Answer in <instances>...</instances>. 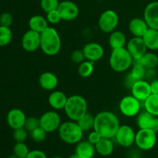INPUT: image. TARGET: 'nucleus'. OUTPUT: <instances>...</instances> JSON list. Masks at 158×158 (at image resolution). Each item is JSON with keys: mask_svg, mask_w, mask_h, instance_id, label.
Masks as SVG:
<instances>
[{"mask_svg": "<svg viewBox=\"0 0 158 158\" xmlns=\"http://www.w3.org/2000/svg\"><path fill=\"white\" fill-rule=\"evenodd\" d=\"M120 126L118 117L110 111H101L95 116L94 130L102 137L114 138Z\"/></svg>", "mask_w": 158, "mask_h": 158, "instance_id": "nucleus-1", "label": "nucleus"}, {"mask_svg": "<svg viewBox=\"0 0 158 158\" xmlns=\"http://www.w3.org/2000/svg\"><path fill=\"white\" fill-rule=\"evenodd\" d=\"M61 46L60 35L54 28L48 26L40 33V49L46 56H53L58 54Z\"/></svg>", "mask_w": 158, "mask_h": 158, "instance_id": "nucleus-2", "label": "nucleus"}, {"mask_svg": "<svg viewBox=\"0 0 158 158\" xmlns=\"http://www.w3.org/2000/svg\"><path fill=\"white\" fill-rule=\"evenodd\" d=\"M87 108L86 99L76 94L68 97L64 111L69 120L77 122L87 113Z\"/></svg>", "mask_w": 158, "mask_h": 158, "instance_id": "nucleus-3", "label": "nucleus"}, {"mask_svg": "<svg viewBox=\"0 0 158 158\" xmlns=\"http://www.w3.org/2000/svg\"><path fill=\"white\" fill-rule=\"evenodd\" d=\"M110 66L117 73H123L128 70L134 63V59L127 48L112 49L110 56Z\"/></svg>", "mask_w": 158, "mask_h": 158, "instance_id": "nucleus-4", "label": "nucleus"}, {"mask_svg": "<svg viewBox=\"0 0 158 158\" xmlns=\"http://www.w3.org/2000/svg\"><path fill=\"white\" fill-rule=\"evenodd\" d=\"M58 133L61 140L68 144H77L81 141L83 135V130L77 122L73 120L62 123L58 129Z\"/></svg>", "mask_w": 158, "mask_h": 158, "instance_id": "nucleus-5", "label": "nucleus"}, {"mask_svg": "<svg viewBox=\"0 0 158 158\" xmlns=\"http://www.w3.org/2000/svg\"><path fill=\"white\" fill-rule=\"evenodd\" d=\"M157 142V133L150 129H139L136 133L135 144L142 151L151 150Z\"/></svg>", "mask_w": 158, "mask_h": 158, "instance_id": "nucleus-6", "label": "nucleus"}, {"mask_svg": "<svg viewBox=\"0 0 158 158\" xmlns=\"http://www.w3.org/2000/svg\"><path fill=\"white\" fill-rule=\"evenodd\" d=\"M119 23V16L112 9L104 11L100 15L98 20V26L100 30L105 33H111L116 30Z\"/></svg>", "mask_w": 158, "mask_h": 158, "instance_id": "nucleus-7", "label": "nucleus"}, {"mask_svg": "<svg viewBox=\"0 0 158 158\" xmlns=\"http://www.w3.org/2000/svg\"><path fill=\"white\" fill-rule=\"evenodd\" d=\"M140 101L133 95L125 96L119 103V110L123 116L127 117H134L140 114Z\"/></svg>", "mask_w": 158, "mask_h": 158, "instance_id": "nucleus-8", "label": "nucleus"}, {"mask_svg": "<svg viewBox=\"0 0 158 158\" xmlns=\"http://www.w3.org/2000/svg\"><path fill=\"white\" fill-rule=\"evenodd\" d=\"M61 123L60 116L56 111H47L40 117V127L47 133L58 131Z\"/></svg>", "mask_w": 158, "mask_h": 158, "instance_id": "nucleus-9", "label": "nucleus"}, {"mask_svg": "<svg viewBox=\"0 0 158 158\" xmlns=\"http://www.w3.org/2000/svg\"><path fill=\"white\" fill-rule=\"evenodd\" d=\"M135 131L131 126L120 125L114 138L120 146L130 148L135 143Z\"/></svg>", "mask_w": 158, "mask_h": 158, "instance_id": "nucleus-10", "label": "nucleus"}, {"mask_svg": "<svg viewBox=\"0 0 158 158\" xmlns=\"http://www.w3.org/2000/svg\"><path fill=\"white\" fill-rule=\"evenodd\" d=\"M21 45L26 52H35L40 48V33L32 29L26 31L22 37Z\"/></svg>", "mask_w": 158, "mask_h": 158, "instance_id": "nucleus-11", "label": "nucleus"}, {"mask_svg": "<svg viewBox=\"0 0 158 158\" xmlns=\"http://www.w3.org/2000/svg\"><path fill=\"white\" fill-rule=\"evenodd\" d=\"M62 20L64 21H73L76 19L79 15V8L75 2L72 1H63L60 2L57 8Z\"/></svg>", "mask_w": 158, "mask_h": 158, "instance_id": "nucleus-12", "label": "nucleus"}, {"mask_svg": "<svg viewBox=\"0 0 158 158\" xmlns=\"http://www.w3.org/2000/svg\"><path fill=\"white\" fill-rule=\"evenodd\" d=\"M127 49L134 60H138L147 52L146 45L142 37L134 36L127 44Z\"/></svg>", "mask_w": 158, "mask_h": 158, "instance_id": "nucleus-13", "label": "nucleus"}, {"mask_svg": "<svg viewBox=\"0 0 158 158\" xmlns=\"http://www.w3.org/2000/svg\"><path fill=\"white\" fill-rule=\"evenodd\" d=\"M131 94L139 101L144 102L150 97L151 93V84L144 80L134 82L131 87Z\"/></svg>", "mask_w": 158, "mask_h": 158, "instance_id": "nucleus-14", "label": "nucleus"}, {"mask_svg": "<svg viewBox=\"0 0 158 158\" xmlns=\"http://www.w3.org/2000/svg\"><path fill=\"white\" fill-rule=\"evenodd\" d=\"M82 50L86 60L94 63L101 60L104 55V49L103 46L95 42L86 43Z\"/></svg>", "mask_w": 158, "mask_h": 158, "instance_id": "nucleus-15", "label": "nucleus"}, {"mask_svg": "<svg viewBox=\"0 0 158 158\" xmlns=\"http://www.w3.org/2000/svg\"><path fill=\"white\" fill-rule=\"evenodd\" d=\"M137 124L140 129H150L158 133V117L143 111L137 115Z\"/></svg>", "mask_w": 158, "mask_h": 158, "instance_id": "nucleus-16", "label": "nucleus"}, {"mask_svg": "<svg viewBox=\"0 0 158 158\" xmlns=\"http://www.w3.org/2000/svg\"><path fill=\"white\" fill-rule=\"evenodd\" d=\"M27 117L22 110L14 108L9 111L6 117V121L8 125L12 130L24 127L26 120Z\"/></svg>", "mask_w": 158, "mask_h": 158, "instance_id": "nucleus-17", "label": "nucleus"}, {"mask_svg": "<svg viewBox=\"0 0 158 158\" xmlns=\"http://www.w3.org/2000/svg\"><path fill=\"white\" fill-rule=\"evenodd\" d=\"M143 19L149 28L158 30V2H152L146 6Z\"/></svg>", "mask_w": 158, "mask_h": 158, "instance_id": "nucleus-18", "label": "nucleus"}, {"mask_svg": "<svg viewBox=\"0 0 158 158\" xmlns=\"http://www.w3.org/2000/svg\"><path fill=\"white\" fill-rule=\"evenodd\" d=\"M39 84L45 90H53L58 85V78L53 73L44 72L39 78Z\"/></svg>", "mask_w": 158, "mask_h": 158, "instance_id": "nucleus-19", "label": "nucleus"}, {"mask_svg": "<svg viewBox=\"0 0 158 158\" xmlns=\"http://www.w3.org/2000/svg\"><path fill=\"white\" fill-rule=\"evenodd\" d=\"M148 29L149 26L144 19L134 18L129 23V29L134 36L143 37Z\"/></svg>", "mask_w": 158, "mask_h": 158, "instance_id": "nucleus-20", "label": "nucleus"}, {"mask_svg": "<svg viewBox=\"0 0 158 158\" xmlns=\"http://www.w3.org/2000/svg\"><path fill=\"white\" fill-rule=\"evenodd\" d=\"M67 99L68 97L64 93L60 90H55L49 94L48 102L52 109L61 110L64 109Z\"/></svg>", "mask_w": 158, "mask_h": 158, "instance_id": "nucleus-21", "label": "nucleus"}, {"mask_svg": "<svg viewBox=\"0 0 158 158\" xmlns=\"http://www.w3.org/2000/svg\"><path fill=\"white\" fill-rule=\"evenodd\" d=\"M131 67L132 68H131V70L128 75L127 80H130L129 83L130 82H131V86H132L134 82L137 81V80H143V78L147 75L148 69L143 65L140 64L138 61H135V60H134V63H133Z\"/></svg>", "mask_w": 158, "mask_h": 158, "instance_id": "nucleus-22", "label": "nucleus"}, {"mask_svg": "<svg viewBox=\"0 0 158 158\" xmlns=\"http://www.w3.org/2000/svg\"><path fill=\"white\" fill-rule=\"evenodd\" d=\"M75 153L81 158H93L96 153L95 145L88 140L80 141L77 143Z\"/></svg>", "mask_w": 158, "mask_h": 158, "instance_id": "nucleus-23", "label": "nucleus"}, {"mask_svg": "<svg viewBox=\"0 0 158 158\" xmlns=\"http://www.w3.org/2000/svg\"><path fill=\"white\" fill-rule=\"evenodd\" d=\"M95 149L96 152L100 156L107 157L114 152V145L111 139L102 137L98 143L95 144Z\"/></svg>", "mask_w": 158, "mask_h": 158, "instance_id": "nucleus-24", "label": "nucleus"}, {"mask_svg": "<svg viewBox=\"0 0 158 158\" xmlns=\"http://www.w3.org/2000/svg\"><path fill=\"white\" fill-rule=\"evenodd\" d=\"M147 48L150 50H157L158 49V30L149 28L144 35H143Z\"/></svg>", "mask_w": 158, "mask_h": 158, "instance_id": "nucleus-25", "label": "nucleus"}, {"mask_svg": "<svg viewBox=\"0 0 158 158\" xmlns=\"http://www.w3.org/2000/svg\"><path fill=\"white\" fill-rule=\"evenodd\" d=\"M127 43V37L123 32L120 30H114L110 35L109 44L111 49L123 48Z\"/></svg>", "mask_w": 158, "mask_h": 158, "instance_id": "nucleus-26", "label": "nucleus"}, {"mask_svg": "<svg viewBox=\"0 0 158 158\" xmlns=\"http://www.w3.org/2000/svg\"><path fill=\"white\" fill-rule=\"evenodd\" d=\"M29 29L41 33L48 27V21L40 15H35L31 17L29 21Z\"/></svg>", "mask_w": 158, "mask_h": 158, "instance_id": "nucleus-27", "label": "nucleus"}, {"mask_svg": "<svg viewBox=\"0 0 158 158\" xmlns=\"http://www.w3.org/2000/svg\"><path fill=\"white\" fill-rule=\"evenodd\" d=\"M135 61H138L148 70H152L158 66V56L154 52H147L140 60Z\"/></svg>", "mask_w": 158, "mask_h": 158, "instance_id": "nucleus-28", "label": "nucleus"}, {"mask_svg": "<svg viewBox=\"0 0 158 158\" xmlns=\"http://www.w3.org/2000/svg\"><path fill=\"white\" fill-rule=\"evenodd\" d=\"M145 110L152 115L158 117V94H151L143 102Z\"/></svg>", "mask_w": 158, "mask_h": 158, "instance_id": "nucleus-29", "label": "nucleus"}, {"mask_svg": "<svg viewBox=\"0 0 158 158\" xmlns=\"http://www.w3.org/2000/svg\"><path fill=\"white\" fill-rule=\"evenodd\" d=\"M94 119H95L94 116L89 114V113H86L83 117H81L77 122L79 126L80 127V128L83 130V132H85V131H89L90 130L94 129Z\"/></svg>", "mask_w": 158, "mask_h": 158, "instance_id": "nucleus-30", "label": "nucleus"}, {"mask_svg": "<svg viewBox=\"0 0 158 158\" xmlns=\"http://www.w3.org/2000/svg\"><path fill=\"white\" fill-rule=\"evenodd\" d=\"M94 62L89 61V60H84L83 63L79 64V75L83 77V78H87V77H90L94 70Z\"/></svg>", "mask_w": 158, "mask_h": 158, "instance_id": "nucleus-31", "label": "nucleus"}, {"mask_svg": "<svg viewBox=\"0 0 158 158\" xmlns=\"http://www.w3.org/2000/svg\"><path fill=\"white\" fill-rule=\"evenodd\" d=\"M12 38V32L10 27L0 26V46L9 44Z\"/></svg>", "mask_w": 158, "mask_h": 158, "instance_id": "nucleus-32", "label": "nucleus"}, {"mask_svg": "<svg viewBox=\"0 0 158 158\" xmlns=\"http://www.w3.org/2000/svg\"><path fill=\"white\" fill-rule=\"evenodd\" d=\"M29 151L25 142H16L13 148V154L19 158H26Z\"/></svg>", "mask_w": 158, "mask_h": 158, "instance_id": "nucleus-33", "label": "nucleus"}, {"mask_svg": "<svg viewBox=\"0 0 158 158\" xmlns=\"http://www.w3.org/2000/svg\"><path fill=\"white\" fill-rule=\"evenodd\" d=\"M48 133L45 131L42 127H39L38 128L30 132V137L32 140L36 143H43L46 140V136Z\"/></svg>", "mask_w": 158, "mask_h": 158, "instance_id": "nucleus-34", "label": "nucleus"}, {"mask_svg": "<svg viewBox=\"0 0 158 158\" xmlns=\"http://www.w3.org/2000/svg\"><path fill=\"white\" fill-rule=\"evenodd\" d=\"M59 4V0H40V6L46 13L57 9Z\"/></svg>", "mask_w": 158, "mask_h": 158, "instance_id": "nucleus-35", "label": "nucleus"}, {"mask_svg": "<svg viewBox=\"0 0 158 158\" xmlns=\"http://www.w3.org/2000/svg\"><path fill=\"white\" fill-rule=\"evenodd\" d=\"M40 127V118H36L34 117H30L26 118L24 127L26 128L28 132L34 131L35 129Z\"/></svg>", "mask_w": 158, "mask_h": 158, "instance_id": "nucleus-36", "label": "nucleus"}, {"mask_svg": "<svg viewBox=\"0 0 158 158\" xmlns=\"http://www.w3.org/2000/svg\"><path fill=\"white\" fill-rule=\"evenodd\" d=\"M28 137V131L25 127L13 130V138L15 142H25Z\"/></svg>", "mask_w": 158, "mask_h": 158, "instance_id": "nucleus-37", "label": "nucleus"}, {"mask_svg": "<svg viewBox=\"0 0 158 158\" xmlns=\"http://www.w3.org/2000/svg\"><path fill=\"white\" fill-rule=\"evenodd\" d=\"M46 19H47L48 23H51V24H57L61 21L62 19L58 10L56 9V10H52L46 13Z\"/></svg>", "mask_w": 158, "mask_h": 158, "instance_id": "nucleus-38", "label": "nucleus"}, {"mask_svg": "<svg viewBox=\"0 0 158 158\" xmlns=\"http://www.w3.org/2000/svg\"><path fill=\"white\" fill-rule=\"evenodd\" d=\"M70 60H72V62H73L74 63H77V64H80L81 63H83L84 60H86L85 58V56L83 54V50H75L72 52L70 56Z\"/></svg>", "mask_w": 158, "mask_h": 158, "instance_id": "nucleus-39", "label": "nucleus"}, {"mask_svg": "<svg viewBox=\"0 0 158 158\" xmlns=\"http://www.w3.org/2000/svg\"><path fill=\"white\" fill-rule=\"evenodd\" d=\"M12 23H13V18L9 12H4L0 15V26L10 27Z\"/></svg>", "mask_w": 158, "mask_h": 158, "instance_id": "nucleus-40", "label": "nucleus"}, {"mask_svg": "<svg viewBox=\"0 0 158 158\" xmlns=\"http://www.w3.org/2000/svg\"><path fill=\"white\" fill-rule=\"evenodd\" d=\"M26 158H47V156L40 150H32L29 151Z\"/></svg>", "mask_w": 158, "mask_h": 158, "instance_id": "nucleus-41", "label": "nucleus"}, {"mask_svg": "<svg viewBox=\"0 0 158 158\" xmlns=\"http://www.w3.org/2000/svg\"><path fill=\"white\" fill-rule=\"evenodd\" d=\"M101 138H102L101 136H100V134L97 132V131H94H94H91V132L89 134V135H88L87 140L88 141L90 142L91 143H93V144L95 145L96 143H98L99 140H100Z\"/></svg>", "mask_w": 158, "mask_h": 158, "instance_id": "nucleus-42", "label": "nucleus"}, {"mask_svg": "<svg viewBox=\"0 0 158 158\" xmlns=\"http://www.w3.org/2000/svg\"><path fill=\"white\" fill-rule=\"evenodd\" d=\"M151 93L154 94H158V80H154L151 83Z\"/></svg>", "mask_w": 158, "mask_h": 158, "instance_id": "nucleus-43", "label": "nucleus"}, {"mask_svg": "<svg viewBox=\"0 0 158 158\" xmlns=\"http://www.w3.org/2000/svg\"><path fill=\"white\" fill-rule=\"evenodd\" d=\"M69 158H81V157H80L78 154H77L76 153H74V154H71V155L69 157Z\"/></svg>", "mask_w": 158, "mask_h": 158, "instance_id": "nucleus-44", "label": "nucleus"}, {"mask_svg": "<svg viewBox=\"0 0 158 158\" xmlns=\"http://www.w3.org/2000/svg\"><path fill=\"white\" fill-rule=\"evenodd\" d=\"M9 158H19V157H17V156H15V154H12V155H11V156H10V157H9Z\"/></svg>", "mask_w": 158, "mask_h": 158, "instance_id": "nucleus-45", "label": "nucleus"}, {"mask_svg": "<svg viewBox=\"0 0 158 158\" xmlns=\"http://www.w3.org/2000/svg\"><path fill=\"white\" fill-rule=\"evenodd\" d=\"M52 158H63V157H60V156H56V157H52Z\"/></svg>", "mask_w": 158, "mask_h": 158, "instance_id": "nucleus-46", "label": "nucleus"}, {"mask_svg": "<svg viewBox=\"0 0 158 158\" xmlns=\"http://www.w3.org/2000/svg\"><path fill=\"white\" fill-rule=\"evenodd\" d=\"M130 158H140V157H130Z\"/></svg>", "mask_w": 158, "mask_h": 158, "instance_id": "nucleus-47", "label": "nucleus"}, {"mask_svg": "<svg viewBox=\"0 0 158 158\" xmlns=\"http://www.w3.org/2000/svg\"><path fill=\"white\" fill-rule=\"evenodd\" d=\"M157 143H158V138H157Z\"/></svg>", "mask_w": 158, "mask_h": 158, "instance_id": "nucleus-48", "label": "nucleus"}]
</instances>
